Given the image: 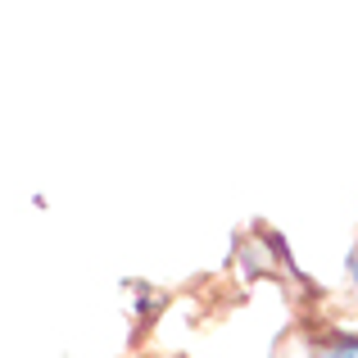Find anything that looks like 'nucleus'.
I'll list each match as a JSON object with an SVG mask.
<instances>
[{
    "instance_id": "1",
    "label": "nucleus",
    "mask_w": 358,
    "mask_h": 358,
    "mask_svg": "<svg viewBox=\"0 0 358 358\" xmlns=\"http://www.w3.org/2000/svg\"><path fill=\"white\" fill-rule=\"evenodd\" d=\"M327 358H358V345H345V350H336V354H327Z\"/></svg>"
},
{
    "instance_id": "2",
    "label": "nucleus",
    "mask_w": 358,
    "mask_h": 358,
    "mask_svg": "<svg viewBox=\"0 0 358 358\" xmlns=\"http://www.w3.org/2000/svg\"><path fill=\"white\" fill-rule=\"evenodd\" d=\"M354 281H358V259H354Z\"/></svg>"
}]
</instances>
